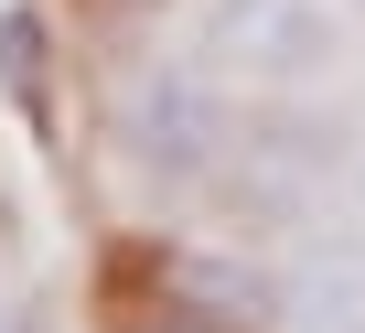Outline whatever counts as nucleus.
<instances>
[{
    "label": "nucleus",
    "mask_w": 365,
    "mask_h": 333,
    "mask_svg": "<svg viewBox=\"0 0 365 333\" xmlns=\"http://www.w3.org/2000/svg\"><path fill=\"white\" fill-rule=\"evenodd\" d=\"M290 333H365V247H322L290 280Z\"/></svg>",
    "instance_id": "20e7f679"
},
{
    "label": "nucleus",
    "mask_w": 365,
    "mask_h": 333,
    "mask_svg": "<svg viewBox=\"0 0 365 333\" xmlns=\"http://www.w3.org/2000/svg\"><path fill=\"white\" fill-rule=\"evenodd\" d=\"M354 11H365V0H354Z\"/></svg>",
    "instance_id": "1a4fd4ad"
},
{
    "label": "nucleus",
    "mask_w": 365,
    "mask_h": 333,
    "mask_svg": "<svg viewBox=\"0 0 365 333\" xmlns=\"http://www.w3.org/2000/svg\"><path fill=\"white\" fill-rule=\"evenodd\" d=\"M108 140H118V161H129L140 183H205L237 129H226V97H215L205 76L161 65V76H129V86H118Z\"/></svg>",
    "instance_id": "f257e3e1"
},
{
    "label": "nucleus",
    "mask_w": 365,
    "mask_h": 333,
    "mask_svg": "<svg viewBox=\"0 0 365 333\" xmlns=\"http://www.w3.org/2000/svg\"><path fill=\"white\" fill-rule=\"evenodd\" d=\"M150 290L194 333H279V312H290V280L269 258H237V247H172Z\"/></svg>",
    "instance_id": "7ed1b4c3"
},
{
    "label": "nucleus",
    "mask_w": 365,
    "mask_h": 333,
    "mask_svg": "<svg viewBox=\"0 0 365 333\" xmlns=\"http://www.w3.org/2000/svg\"><path fill=\"white\" fill-rule=\"evenodd\" d=\"M0 97H11L22 118L54 108V22L33 11V0H0Z\"/></svg>",
    "instance_id": "39448f33"
},
{
    "label": "nucleus",
    "mask_w": 365,
    "mask_h": 333,
    "mask_svg": "<svg viewBox=\"0 0 365 333\" xmlns=\"http://www.w3.org/2000/svg\"><path fill=\"white\" fill-rule=\"evenodd\" d=\"M118 333H194V322H172V312H150V322H118Z\"/></svg>",
    "instance_id": "423d86ee"
},
{
    "label": "nucleus",
    "mask_w": 365,
    "mask_h": 333,
    "mask_svg": "<svg viewBox=\"0 0 365 333\" xmlns=\"http://www.w3.org/2000/svg\"><path fill=\"white\" fill-rule=\"evenodd\" d=\"M194 54L247 86H301L333 65V0H215Z\"/></svg>",
    "instance_id": "f03ea898"
},
{
    "label": "nucleus",
    "mask_w": 365,
    "mask_h": 333,
    "mask_svg": "<svg viewBox=\"0 0 365 333\" xmlns=\"http://www.w3.org/2000/svg\"><path fill=\"white\" fill-rule=\"evenodd\" d=\"M0 333H33V322H22V312H11V301H0Z\"/></svg>",
    "instance_id": "0eeeda50"
},
{
    "label": "nucleus",
    "mask_w": 365,
    "mask_h": 333,
    "mask_svg": "<svg viewBox=\"0 0 365 333\" xmlns=\"http://www.w3.org/2000/svg\"><path fill=\"white\" fill-rule=\"evenodd\" d=\"M108 11H161V0H108Z\"/></svg>",
    "instance_id": "6e6552de"
}]
</instances>
